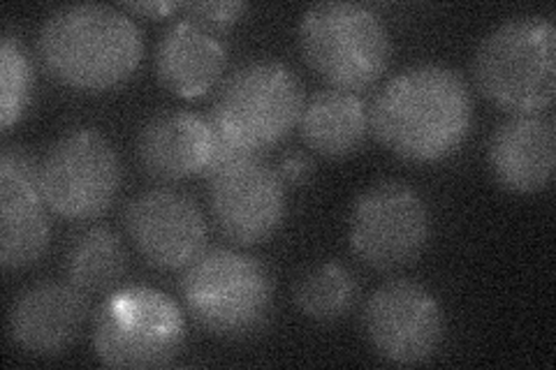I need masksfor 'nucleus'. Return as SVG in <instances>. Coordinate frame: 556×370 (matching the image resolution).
Instances as JSON below:
<instances>
[{
    "label": "nucleus",
    "mask_w": 556,
    "mask_h": 370,
    "mask_svg": "<svg viewBox=\"0 0 556 370\" xmlns=\"http://www.w3.org/2000/svg\"><path fill=\"white\" fill-rule=\"evenodd\" d=\"M128 267V255L118 234L108 227H89L70 241L65 276L84 294L110 292Z\"/></svg>",
    "instance_id": "6ab92c4d"
},
{
    "label": "nucleus",
    "mask_w": 556,
    "mask_h": 370,
    "mask_svg": "<svg viewBox=\"0 0 556 370\" xmlns=\"http://www.w3.org/2000/svg\"><path fill=\"white\" fill-rule=\"evenodd\" d=\"M208 202L223 237L255 245L271 239L283 225L286 181L255 155L214 176Z\"/></svg>",
    "instance_id": "9b49d317"
},
{
    "label": "nucleus",
    "mask_w": 556,
    "mask_h": 370,
    "mask_svg": "<svg viewBox=\"0 0 556 370\" xmlns=\"http://www.w3.org/2000/svg\"><path fill=\"white\" fill-rule=\"evenodd\" d=\"M357 298V280L339 261L306 271L294 285V304L313 322H337L351 312Z\"/></svg>",
    "instance_id": "aec40b11"
},
{
    "label": "nucleus",
    "mask_w": 556,
    "mask_h": 370,
    "mask_svg": "<svg viewBox=\"0 0 556 370\" xmlns=\"http://www.w3.org/2000/svg\"><path fill=\"white\" fill-rule=\"evenodd\" d=\"M302 110L298 75L278 61H253L223 81L208 123L237 146L260 155L298 128Z\"/></svg>",
    "instance_id": "423d86ee"
},
{
    "label": "nucleus",
    "mask_w": 556,
    "mask_h": 370,
    "mask_svg": "<svg viewBox=\"0 0 556 370\" xmlns=\"http://www.w3.org/2000/svg\"><path fill=\"white\" fill-rule=\"evenodd\" d=\"M188 315L223 341H243L265 329L274 285L260 259L232 248L202 251L179 283Z\"/></svg>",
    "instance_id": "20e7f679"
},
{
    "label": "nucleus",
    "mask_w": 556,
    "mask_h": 370,
    "mask_svg": "<svg viewBox=\"0 0 556 370\" xmlns=\"http://www.w3.org/2000/svg\"><path fill=\"white\" fill-rule=\"evenodd\" d=\"M186 343L181 308L159 290L124 288L104 298L93 320V349L110 368H161Z\"/></svg>",
    "instance_id": "0eeeda50"
},
{
    "label": "nucleus",
    "mask_w": 556,
    "mask_h": 370,
    "mask_svg": "<svg viewBox=\"0 0 556 370\" xmlns=\"http://www.w3.org/2000/svg\"><path fill=\"white\" fill-rule=\"evenodd\" d=\"M300 47L306 63L341 91H362L390 65L392 40L378 14L359 3L311 5L300 22Z\"/></svg>",
    "instance_id": "39448f33"
},
{
    "label": "nucleus",
    "mask_w": 556,
    "mask_h": 370,
    "mask_svg": "<svg viewBox=\"0 0 556 370\" xmlns=\"http://www.w3.org/2000/svg\"><path fill=\"white\" fill-rule=\"evenodd\" d=\"M486 161L496 183L515 195L545 190L556 171L554 120L545 114L510 116L494 130Z\"/></svg>",
    "instance_id": "2eb2a0df"
},
{
    "label": "nucleus",
    "mask_w": 556,
    "mask_h": 370,
    "mask_svg": "<svg viewBox=\"0 0 556 370\" xmlns=\"http://www.w3.org/2000/svg\"><path fill=\"white\" fill-rule=\"evenodd\" d=\"M429 239V208L402 181H380L364 190L348 218L351 251L376 271L408 267L427 251Z\"/></svg>",
    "instance_id": "6e6552de"
},
{
    "label": "nucleus",
    "mask_w": 556,
    "mask_h": 370,
    "mask_svg": "<svg viewBox=\"0 0 556 370\" xmlns=\"http://www.w3.org/2000/svg\"><path fill=\"white\" fill-rule=\"evenodd\" d=\"M473 77L503 112L541 114L556 98V28L545 16H513L478 44Z\"/></svg>",
    "instance_id": "7ed1b4c3"
},
{
    "label": "nucleus",
    "mask_w": 556,
    "mask_h": 370,
    "mask_svg": "<svg viewBox=\"0 0 556 370\" xmlns=\"http://www.w3.org/2000/svg\"><path fill=\"white\" fill-rule=\"evenodd\" d=\"M33 67L24 44L14 35L0 40V126L10 130L30 102Z\"/></svg>",
    "instance_id": "412c9836"
},
{
    "label": "nucleus",
    "mask_w": 556,
    "mask_h": 370,
    "mask_svg": "<svg viewBox=\"0 0 556 370\" xmlns=\"http://www.w3.org/2000/svg\"><path fill=\"white\" fill-rule=\"evenodd\" d=\"M86 317L89 304L73 283H40L12 302L8 333L26 355L59 357L79 339Z\"/></svg>",
    "instance_id": "4468645a"
},
{
    "label": "nucleus",
    "mask_w": 556,
    "mask_h": 370,
    "mask_svg": "<svg viewBox=\"0 0 556 370\" xmlns=\"http://www.w3.org/2000/svg\"><path fill=\"white\" fill-rule=\"evenodd\" d=\"M212 144L214 130L208 118L167 110L151 116L139 130L137 161L153 181L177 183L204 174Z\"/></svg>",
    "instance_id": "dca6fc26"
},
{
    "label": "nucleus",
    "mask_w": 556,
    "mask_h": 370,
    "mask_svg": "<svg viewBox=\"0 0 556 370\" xmlns=\"http://www.w3.org/2000/svg\"><path fill=\"white\" fill-rule=\"evenodd\" d=\"M228 51L195 22L172 24L155 47V75L167 91L200 98L223 79Z\"/></svg>",
    "instance_id": "f3484780"
},
{
    "label": "nucleus",
    "mask_w": 556,
    "mask_h": 370,
    "mask_svg": "<svg viewBox=\"0 0 556 370\" xmlns=\"http://www.w3.org/2000/svg\"><path fill=\"white\" fill-rule=\"evenodd\" d=\"M369 110L353 91L325 88L313 95L302 110L300 130L304 142L325 157L353 155L369 135Z\"/></svg>",
    "instance_id": "a211bd4d"
},
{
    "label": "nucleus",
    "mask_w": 556,
    "mask_h": 370,
    "mask_svg": "<svg viewBox=\"0 0 556 370\" xmlns=\"http://www.w3.org/2000/svg\"><path fill=\"white\" fill-rule=\"evenodd\" d=\"M49 248V218L40 192V165L20 146L0 153V264L28 269Z\"/></svg>",
    "instance_id": "ddd939ff"
},
{
    "label": "nucleus",
    "mask_w": 556,
    "mask_h": 370,
    "mask_svg": "<svg viewBox=\"0 0 556 370\" xmlns=\"http://www.w3.org/2000/svg\"><path fill=\"white\" fill-rule=\"evenodd\" d=\"M362 327L376 355L394 366L429 361L445 331L437 296L413 280L380 285L364 306Z\"/></svg>",
    "instance_id": "9d476101"
},
{
    "label": "nucleus",
    "mask_w": 556,
    "mask_h": 370,
    "mask_svg": "<svg viewBox=\"0 0 556 370\" xmlns=\"http://www.w3.org/2000/svg\"><path fill=\"white\" fill-rule=\"evenodd\" d=\"M142 33L116 8L77 3L51 12L38 35L47 73L75 91H110L142 63Z\"/></svg>",
    "instance_id": "f03ea898"
},
{
    "label": "nucleus",
    "mask_w": 556,
    "mask_h": 370,
    "mask_svg": "<svg viewBox=\"0 0 556 370\" xmlns=\"http://www.w3.org/2000/svg\"><path fill=\"white\" fill-rule=\"evenodd\" d=\"M181 10L190 14V22L202 28L223 30L235 26L249 12L247 3L239 0H216V3H181Z\"/></svg>",
    "instance_id": "4be33fe9"
},
{
    "label": "nucleus",
    "mask_w": 556,
    "mask_h": 370,
    "mask_svg": "<svg viewBox=\"0 0 556 370\" xmlns=\"http://www.w3.org/2000/svg\"><path fill=\"white\" fill-rule=\"evenodd\" d=\"M121 188V161L108 137L77 128L65 132L40 163L45 204L65 220H93L108 210Z\"/></svg>",
    "instance_id": "1a4fd4ad"
},
{
    "label": "nucleus",
    "mask_w": 556,
    "mask_h": 370,
    "mask_svg": "<svg viewBox=\"0 0 556 370\" xmlns=\"http://www.w3.org/2000/svg\"><path fill=\"white\" fill-rule=\"evenodd\" d=\"M369 123L378 142L402 161L439 163L471 135L473 98L455 69L415 65L380 88Z\"/></svg>",
    "instance_id": "f257e3e1"
},
{
    "label": "nucleus",
    "mask_w": 556,
    "mask_h": 370,
    "mask_svg": "<svg viewBox=\"0 0 556 370\" xmlns=\"http://www.w3.org/2000/svg\"><path fill=\"white\" fill-rule=\"evenodd\" d=\"M126 232L151 267L186 269L206 243V222L200 206L172 188H153L126 208Z\"/></svg>",
    "instance_id": "f8f14e48"
},
{
    "label": "nucleus",
    "mask_w": 556,
    "mask_h": 370,
    "mask_svg": "<svg viewBox=\"0 0 556 370\" xmlns=\"http://www.w3.org/2000/svg\"><path fill=\"white\" fill-rule=\"evenodd\" d=\"M278 174H281L283 181L302 183L311 176V163L306 161V155H302V153H290V155H286V161L281 163V169H278Z\"/></svg>",
    "instance_id": "5701e85b"
},
{
    "label": "nucleus",
    "mask_w": 556,
    "mask_h": 370,
    "mask_svg": "<svg viewBox=\"0 0 556 370\" xmlns=\"http://www.w3.org/2000/svg\"><path fill=\"white\" fill-rule=\"evenodd\" d=\"M126 10L149 16V20H163V16H169L172 12L181 10V3H172V0H149V3H124Z\"/></svg>",
    "instance_id": "b1692460"
}]
</instances>
